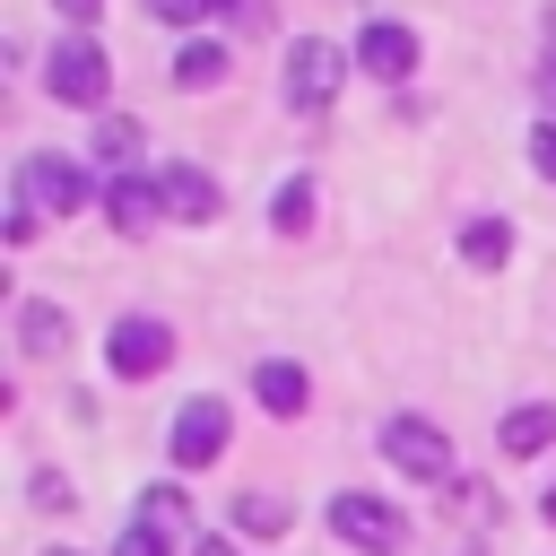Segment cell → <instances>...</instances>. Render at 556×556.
I'll return each instance as SVG.
<instances>
[{
  "label": "cell",
  "instance_id": "obj_14",
  "mask_svg": "<svg viewBox=\"0 0 556 556\" xmlns=\"http://www.w3.org/2000/svg\"><path fill=\"white\" fill-rule=\"evenodd\" d=\"M235 521H243L252 539H287V530H295V504H287V495H261V486H243V495H235Z\"/></svg>",
  "mask_w": 556,
  "mask_h": 556
},
{
  "label": "cell",
  "instance_id": "obj_26",
  "mask_svg": "<svg viewBox=\"0 0 556 556\" xmlns=\"http://www.w3.org/2000/svg\"><path fill=\"white\" fill-rule=\"evenodd\" d=\"M191 556H235V547H226V539H200V547H191Z\"/></svg>",
  "mask_w": 556,
  "mask_h": 556
},
{
  "label": "cell",
  "instance_id": "obj_10",
  "mask_svg": "<svg viewBox=\"0 0 556 556\" xmlns=\"http://www.w3.org/2000/svg\"><path fill=\"white\" fill-rule=\"evenodd\" d=\"M156 208H165V191H156V182H139V174L104 191V217H113V235H148V226H156Z\"/></svg>",
  "mask_w": 556,
  "mask_h": 556
},
{
  "label": "cell",
  "instance_id": "obj_24",
  "mask_svg": "<svg viewBox=\"0 0 556 556\" xmlns=\"http://www.w3.org/2000/svg\"><path fill=\"white\" fill-rule=\"evenodd\" d=\"M539 104H547V122H556V52L539 61Z\"/></svg>",
  "mask_w": 556,
  "mask_h": 556
},
{
  "label": "cell",
  "instance_id": "obj_21",
  "mask_svg": "<svg viewBox=\"0 0 556 556\" xmlns=\"http://www.w3.org/2000/svg\"><path fill=\"white\" fill-rule=\"evenodd\" d=\"M113 556H165V530H148V521H130V530L113 539Z\"/></svg>",
  "mask_w": 556,
  "mask_h": 556
},
{
  "label": "cell",
  "instance_id": "obj_8",
  "mask_svg": "<svg viewBox=\"0 0 556 556\" xmlns=\"http://www.w3.org/2000/svg\"><path fill=\"white\" fill-rule=\"evenodd\" d=\"M356 70H374V78H408V70H417V35L391 26V17H374V26L356 35Z\"/></svg>",
  "mask_w": 556,
  "mask_h": 556
},
{
  "label": "cell",
  "instance_id": "obj_20",
  "mask_svg": "<svg viewBox=\"0 0 556 556\" xmlns=\"http://www.w3.org/2000/svg\"><path fill=\"white\" fill-rule=\"evenodd\" d=\"M26 495H35V513H61V504H70V478H61V469H35Z\"/></svg>",
  "mask_w": 556,
  "mask_h": 556
},
{
  "label": "cell",
  "instance_id": "obj_3",
  "mask_svg": "<svg viewBox=\"0 0 556 556\" xmlns=\"http://www.w3.org/2000/svg\"><path fill=\"white\" fill-rule=\"evenodd\" d=\"M339 78H348V52L339 43H321V35H295L287 43V104L295 113H321L339 96Z\"/></svg>",
  "mask_w": 556,
  "mask_h": 556
},
{
  "label": "cell",
  "instance_id": "obj_23",
  "mask_svg": "<svg viewBox=\"0 0 556 556\" xmlns=\"http://www.w3.org/2000/svg\"><path fill=\"white\" fill-rule=\"evenodd\" d=\"M148 9H156V17H165V26H191V17H208V9H217V0H148Z\"/></svg>",
  "mask_w": 556,
  "mask_h": 556
},
{
  "label": "cell",
  "instance_id": "obj_12",
  "mask_svg": "<svg viewBox=\"0 0 556 556\" xmlns=\"http://www.w3.org/2000/svg\"><path fill=\"white\" fill-rule=\"evenodd\" d=\"M495 434H504V452H513V460H530V452H547V443H556V408H547V400H521V408H504V426H495Z\"/></svg>",
  "mask_w": 556,
  "mask_h": 556
},
{
  "label": "cell",
  "instance_id": "obj_19",
  "mask_svg": "<svg viewBox=\"0 0 556 556\" xmlns=\"http://www.w3.org/2000/svg\"><path fill=\"white\" fill-rule=\"evenodd\" d=\"M139 521H148V530H165V539H174V530H182V521H191V504H182V486H148V495H139Z\"/></svg>",
  "mask_w": 556,
  "mask_h": 556
},
{
  "label": "cell",
  "instance_id": "obj_11",
  "mask_svg": "<svg viewBox=\"0 0 556 556\" xmlns=\"http://www.w3.org/2000/svg\"><path fill=\"white\" fill-rule=\"evenodd\" d=\"M17 348H26V356H61V348H70V313L43 304V295H26V304H17Z\"/></svg>",
  "mask_w": 556,
  "mask_h": 556
},
{
  "label": "cell",
  "instance_id": "obj_18",
  "mask_svg": "<svg viewBox=\"0 0 556 556\" xmlns=\"http://www.w3.org/2000/svg\"><path fill=\"white\" fill-rule=\"evenodd\" d=\"M96 156H104V165L130 182V165H139V122H122V113H113V122L96 130Z\"/></svg>",
  "mask_w": 556,
  "mask_h": 556
},
{
  "label": "cell",
  "instance_id": "obj_13",
  "mask_svg": "<svg viewBox=\"0 0 556 556\" xmlns=\"http://www.w3.org/2000/svg\"><path fill=\"white\" fill-rule=\"evenodd\" d=\"M252 391H261V408H269V417H295V408H304V365L269 356V365L252 374Z\"/></svg>",
  "mask_w": 556,
  "mask_h": 556
},
{
  "label": "cell",
  "instance_id": "obj_17",
  "mask_svg": "<svg viewBox=\"0 0 556 556\" xmlns=\"http://www.w3.org/2000/svg\"><path fill=\"white\" fill-rule=\"evenodd\" d=\"M269 226H278V235H304V226H313V182H304V174L269 191Z\"/></svg>",
  "mask_w": 556,
  "mask_h": 556
},
{
  "label": "cell",
  "instance_id": "obj_28",
  "mask_svg": "<svg viewBox=\"0 0 556 556\" xmlns=\"http://www.w3.org/2000/svg\"><path fill=\"white\" fill-rule=\"evenodd\" d=\"M43 556H70V547H43Z\"/></svg>",
  "mask_w": 556,
  "mask_h": 556
},
{
  "label": "cell",
  "instance_id": "obj_1",
  "mask_svg": "<svg viewBox=\"0 0 556 556\" xmlns=\"http://www.w3.org/2000/svg\"><path fill=\"white\" fill-rule=\"evenodd\" d=\"M43 87H52L61 104H87V113H96V104L113 96V61H104L87 35H61V43H52V61H43Z\"/></svg>",
  "mask_w": 556,
  "mask_h": 556
},
{
  "label": "cell",
  "instance_id": "obj_9",
  "mask_svg": "<svg viewBox=\"0 0 556 556\" xmlns=\"http://www.w3.org/2000/svg\"><path fill=\"white\" fill-rule=\"evenodd\" d=\"M156 191H165V217H191V226L217 217V174H200V165H165Z\"/></svg>",
  "mask_w": 556,
  "mask_h": 556
},
{
  "label": "cell",
  "instance_id": "obj_4",
  "mask_svg": "<svg viewBox=\"0 0 556 556\" xmlns=\"http://www.w3.org/2000/svg\"><path fill=\"white\" fill-rule=\"evenodd\" d=\"M17 200H26V208L70 217V208H87V165H70V156L35 148V156H17Z\"/></svg>",
  "mask_w": 556,
  "mask_h": 556
},
{
  "label": "cell",
  "instance_id": "obj_15",
  "mask_svg": "<svg viewBox=\"0 0 556 556\" xmlns=\"http://www.w3.org/2000/svg\"><path fill=\"white\" fill-rule=\"evenodd\" d=\"M504 252H513V226L504 217H469L460 226V261L469 269H504Z\"/></svg>",
  "mask_w": 556,
  "mask_h": 556
},
{
  "label": "cell",
  "instance_id": "obj_7",
  "mask_svg": "<svg viewBox=\"0 0 556 556\" xmlns=\"http://www.w3.org/2000/svg\"><path fill=\"white\" fill-rule=\"evenodd\" d=\"M165 452H174L182 469L217 460V452H226V408H217V400H182V408H174V426H165Z\"/></svg>",
  "mask_w": 556,
  "mask_h": 556
},
{
  "label": "cell",
  "instance_id": "obj_6",
  "mask_svg": "<svg viewBox=\"0 0 556 556\" xmlns=\"http://www.w3.org/2000/svg\"><path fill=\"white\" fill-rule=\"evenodd\" d=\"M382 460L408 469V478H452V443H443V426H426V417H391V426H382Z\"/></svg>",
  "mask_w": 556,
  "mask_h": 556
},
{
  "label": "cell",
  "instance_id": "obj_25",
  "mask_svg": "<svg viewBox=\"0 0 556 556\" xmlns=\"http://www.w3.org/2000/svg\"><path fill=\"white\" fill-rule=\"evenodd\" d=\"M52 9H61V17H70V26H87V17H96V9H104V0H52Z\"/></svg>",
  "mask_w": 556,
  "mask_h": 556
},
{
  "label": "cell",
  "instance_id": "obj_16",
  "mask_svg": "<svg viewBox=\"0 0 556 556\" xmlns=\"http://www.w3.org/2000/svg\"><path fill=\"white\" fill-rule=\"evenodd\" d=\"M226 78V43H182L174 52V87L182 96H200V87H217Z\"/></svg>",
  "mask_w": 556,
  "mask_h": 556
},
{
  "label": "cell",
  "instance_id": "obj_5",
  "mask_svg": "<svg viewBox=\"0 0 556 556\" xmlns=\"http://www.w3.org/2000/svg\"><path fill=\"white\" fill-rule=\"evenodd\" d=\"M104 365H113L122 382H148V374H165V365H174V330H165V321H148V313H122V321H113V339H104Z\"/></svg>",
  "mask_w": 556,
  "mask_h": 556
},
{
  "label": "cell",
  "instance_id": "obj_22",
  "mask_svg": "<svg viewBox=\"0 0 556 556\" xmlns=\"http://www.w3.org/2000/svg\"><path fill=\"white\" fill-rule=\"evenodd\" d=\"M530 165L556 182V122H539V130H530Z\"/></svg>",
  "mask_w": 556,
  "mask_h": 556
},
{
  "label": "cell",
  "instance_id": "obj_27",
  "mask_svg": "<svg viewBox=\"0 0 556 556\" xmlns=\"http://www.w3.org/2000/svg\"><path fill=\"white\" fill-rule=\"evenodd\" d=\"M539 513H547V521H556V486H547V495H539Z\"/></svg>",
  "mask_w": 556,
  "mask_h": 556
},
{
  "label": "cell",
  "instance_id": "obj_2",
  "mask_svg": "<svg viewBox=\"0 0 556 556\" xmlns=\"http://www.w3.org/2000/svg\"><path fill=\"white\" fill-rule=\"evenodd\" d=\"M330 530H339L356 556H400V539H408V521H400L382 495H356V486L330 495Z\"/></svg>",
  "mask_w": 556,
  "mask_h": 556
}]
</instances>
